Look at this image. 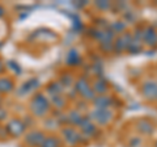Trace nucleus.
Segmentation results:
<instances>
[{
    "instance_id": "f257e3e1",
    "label": "nucleus",
    "mask_w": 157,
    "mask_h": 147,
    "mask_svg": "<svg viewBox=\"0 0 157 147\" xmlns=\"http://www.w3.org/2000/svg\"><path fill=\"white\" fill-rule=\"evenodd\" d=\"M32 109L37 116L45 114L48 109V101L42 95H38L32 102Z\"/></svg>"
},
{
    "instance_id": "f03ea898",
    "label": "nucleus",
    "mask_w": 157,
    "mask_h": 147,
    "mask_svg": "<svg viewBox=\"0 0 157 147\" xmlns=\"http://www.w3.org/2000/svg\"><path fill=\"white\" fill-rule=\"evenodd\" d=\"M43 141H45V135L41 131H32V133H29L26 135V143L33 147L41 146Z\"/></svg>"
},
{
    "instance_id": "7ed1b4c3",
    "label": "nucleus",
    "mask_w": 157,
    "mask_h": 147,
    "mask_svg": "<svg viewBox=\"0 0 157 147\" xmlns=\"http://www.w3.org/2000/svg\"><path fill=\"white\" fill-rule=\"evenodd\" d=\"M76 89L80 92V93L84 97H86V99H93V97H94V96H93V92L89 89V85H88V83H86L85 79L78 80L77 85H76Z\"/></svg>"
},
{
    "instance_id": "20e7f679",
    "label": "nucleus",
    "mask_w": 157,
    "mask_h": 147,
    "mask_svg": "<svg viewBox=\"0 0 157 147\" xmlns=\"http://www.w3.org/2000/svg\"><path fill=\"white\" fill-rule=\"evenodd\" d=\"M143 93L147 99H157V84L156 83H145L143 87Z\"/></svg>"
},
{
    "instance_id": "39448f33",
    "label": "nucleus",
    "mask_w": 157,
    "mask_h": 147,
    "mask_svg": "<svg viewBox=\"0 0 157 147\" xmlns=\"http://www.w3.org/2000/svg\"><path fill=\"white\" fill-rule=\"evenodd\" d=\"M24 130H25V126H24L22 122L18 121V120L11 121V122H9V125H8V131L12 135H20Z\"/></svg>"
},
{
    "instance_id": "423d86ee",
    "label": "nucleus",
    "mask_w": 157,
    "mask_h": 147,
    "mask_svg": "<svg viewBox=\"0 0 157 147\" xmlns=\"http://www.w3.org/2000/svg\"><path fill=\"white\" fill-rule=\"evenodd\" d=\"M93 117H94L100 124H106V122L110 121L111 113L107 109H97L94 113H93Z\"/></svg>"
},
{
    "instance_id": "0eeeda50",
    "label": "nucleus",
    "mask_w": 157,
    "mask_h": 147,
    "mask_svg": "<svg viewBox=\"0 0 157 147\" xmlns=\"http://www.w3.org/2000/svg\"><path fill=\"white\" fill-rule=\"evenodd\" d=\"M141 37H143V40L148 43V45H155V43L157 42V34L155 33L153 29H145L144 33L141 34Z\"/></svg>"
},
{
    "instance_id": "6e6552de",
    "label": "nucleus",
    "mask_w": 157,
    "mask_h": 147,
    "mask_svg": "<svg viewBox=\"0 0 157 147\" xmlns=\"http://www.w3.org/2000/svg\"><path fill=\"white\" fill-rule=\"evenodd\" d=\"M63 134H64V137H66V141L71 145L77 143L78 139H80V135H78L73 129H66L64 131H63Z\"/></svg>"
},
{
    "instance_id": "1a4fd4ad",
    "label": "nucleus",
    "mask_w": 157,
    "mask_h": 147,
    "mask_svg": "<svg viewBox=\"0 0 157 147\" xmlns=\"http://www.w3.org/2000/svg\"><path fill=\"white\" fill-rule=\"evenodd\" d=\"M80 126H81V130L84 131V133H86V134H93L96 131L94 126L90 124L88 118H82L81 122H80Z\"/></svg>"
},
{
    "instance_id": "9d476101",
    "label": "nucleus",
    "mask_w": 157,
    "mask_h": 147,
    "mask_svg": "<svg viewBox=\"0 0 157 147\" xmlns=\"http://www.w3.org/2000/svg\"><path fill=\"white\" fill-rule=\"evenodd\" d=\"M94 104L98 109H106V106H109L110 104V99L109 97H105V96H100L94 99Z\"/></svg>"
},
{
    "instance_id": "9b49d317",
    "label": "nucleus",
    "mask_w": 157,
    "mask_h": 147,
    "mask_svg": "<svg viewBox=\"0 0 157 147\" xmlns=\"http://www.w3.org/2000/svg\"><path fill=\"white\" fill-rule=\"evenodd\" d=\"M130 42H131V40H130V36H124V37L119 38V40L117 41V45H115L117 50H118V51H119V50H121V51H122V50H124L126 47H128Z\"/></svg>"
},
{
    "instance_id": "f8f14e48",
    "label": "nucleus",
    "mask_w": 157,
    "mask_h": 147,
    "mask_svg": "<svg viewBox=\"0 0 157 147\" xmlns=\"http://www.w3.org/2000/svg\"><path fill=\"white\" fill-rule=\"evenodd\" d=\"M12 81L6 77H2L0 79V92H9L12 89Z\"/></svg>"
},
{
    "instance_id": "ddd939ff",
    "label": "nucleus",
    "mask_w": 157,
    "mask_h": 147,
    "mask_svg": "<svg viewBox=\"0 0 157 147\" xmlns=\"http://www.w3.org/2000/svg\"><path fill=\"white\" fill-rule=\"evenodd\" d=\"M39 147H59V141L54 137H50V138H45V141L42 142V145Z\"/></svg>"
},
{
    "instance_id": "4468645a",
    "label": "nucleus",
    "mask_w": 157,
    "mask_h": 147,
    "mask_svg": "<svg viewBox=\"0 0 157 147\" xmlns=\"http://www.w3.org/2000/svg\"><path fill=\"white\" fill-rule=\"evenodd\" d=\"M139 130L143 131L145 134H149L153 131V127H152V125L148 121H141V122H139Z\"/></svg>"
},
{
    "instance_id": "2eb2a0df",
    "label": "nucleus",
    "mask_w": 157,
    "mask_h": 147,
    "mask_svg": "<svg viewBox=\"0 0 157 147\" xmlns=\"http://www.w3.org/2000/svg\"><path fill=\"white\" fill-rule=\"evenodd\" d=\"M67 62L70 63V65H75L76 62H78V54H77L75 50H72L70 54H68V57H67Z\"/></svg>"
},
{
    "instance_id": "dca6fc26",
    "label": "nucleus",
    "mask_w": 157,
    "mask_h": 147,
    "mask_svg": "<svg viewBox=\"0 0 157 147\" xmlns=\"http://www.w3.org/2000/svg\"><path fill=\"white\" fill-rule=\"evenodd\" d=\"M68 120L70 121H72L73 124H78L80 125V122H81V116L77 113V112H71V114H70V117H68Z\"/></svg>"
},
{
    "instance_id": "f3484780",
    "label": "nucleus",
    "mask_w": 157,
    "mask_h": 147,
    "mask_svg": "<svg viewBox=\"0 0 157 147\" xmlns=\"http://www.w3.org/2000/svg\"><path fill=\"white\" fill-rule=\"evenodd\" d=\"M94 89H96L97 92H100V93H102V92H105V91L107 89L106 83H104V81H97V83H96Z\"/></svg>"
},
{
    "instance_id": "a211bd4d",
    "label": "nucleus",
    "mask_w": 157,
    "mask_h": 147,
    "mask_svg": "<svg viewBox=\"0 0 157 147\" xmlns=\"http://www.w3.org/2000/svg\"><path fill=\"white\" fill-rule=\"evenodd\" d=\"M97 6L101 8H106V7H109V3H97Z\"/></svg>"
},
{
    "instance_id": "6ab92c4d",
    "label": "nucleus",
    "mask_w": 157,
    "mask_h": 147,
    "mask_svg": "<svg viewBox=\"0 0 157 147\" xmlns=\"http://www.w3.org/2000/svg\"><path fill=\"white\" fill-rule=\"evenodd\" d=\"M4 12H6V11H4V8H3L2 6H0V17H2L3 14H4Z\"/></svg>"
},
{
    "instance_id": "aec40b11",
    "label": "nucleus",
    "mask_w": 157,
    "mask_h": 147,
    "mask_svg": "<svg viewBox=\"0 0 157 147\" xmlns=\"http://www.w3.org/2000/svg\"><path fill=\"white\" fill-rule=\"evenodd\" d=\"M4 70V65H2V62H0V72Z\"/></svg>"
},
{
    "instance_id": "412c9836",
    "label": "nucleus",
    "mask_w": 157,
    "mask_h": 147,
    "mask_svg": "<svg viewBox=\"0 0 157 147\" xmlns=\"http://www.w3.org/2000/svg\"><path fill=\"white\" fill-rule=\"evenodd\" d=\"M156 147H157V143H156Z\"/></svg>"
}]
</instances>
